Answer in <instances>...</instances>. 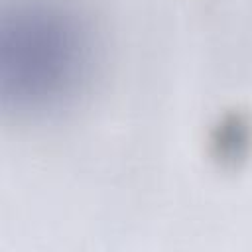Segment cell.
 Returning <instances> with one entry per match:
<instances>
[{"mask_svg":"<svg viewBox=\"0 0 252 252\" xmlns=\"http://www.w3.org/2000/svg\"><path fill=\"white\" fill-rule=\"evenodd\" d=\"M89 35L57 2L22 0L2 18V98L20 114L63 106L85 81Z\"/></svg>","mask_w":252,"mask_h":252,"instance_id":"cell-1","label":"cell"}]
</instances>
